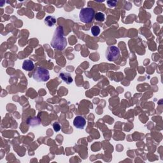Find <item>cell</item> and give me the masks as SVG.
<instances>
[{
	"label": "cell",
	"instance_id": "obj_13",
	"mask_svg": "<svg viewBox=\"0 0 163 163\" xmlns=\"http://www.w3.org/2000/svg\"><path fill=\"white\" fill-rule=\"evenodd\" d=\"M117 3V1H108L107 5L110 8H114L116 6V4Z\"/></svg>",
	"mask_w": 163,
	"mask_h": 163
},
{
	"label": "cell",
	"instance_id": "obj_12",
	"mask_svg": "<svg viewBox=\"0 0 163 163\" xmlns=\"http://www.w3.org/2000/svg\"><path fill=\"white\" fill-rule=\"evenodd\" d=\"M53 128L55 132H58L61 130V125L58 122H55L53 124Z\"/></svg>",
	"mask_w": 163,
	"mask_h": 163
},
{
	"label": "cell",
	"instance_id": "obj_9",
	"mask_svg": "<svg viewBox=\"0 0 163 163\" xmlns=\"http://www.w3.org/2000/svg\"><path fill=\"white\" fill-rule=\"evenodd\" d=\"M40 119L38 117H33V118H30V119H28L27 121V124L30 126H38L40 124Z\"/></svg>",
	"mask_w": 163,
	"mask_h": 163
},
{
	"label": "cell",
	"instance_id": "obj_6",
	"mask_svg": "<svg viewBox=\"0 0 163 163\" xmlns=\"http://www.w3.org/2000/svg\"><path fill=\"white\" fill-rule=\"evenodd\" d=\"M35 68V64L33 63V62L31 60H25L23 63H22V69L27 71H31Z\"/></svg>",
	"mask_w": 163,
	"mask_h": 163
},
{
	"label": "cell",
	"instance_id": "obj_10",
	"mask_svg": "<svg viewBox=\"0 0 163 163\" xmlns=\"http://www.w3.org/2000/svg\"><path fill=\"white\" fill-rule=\"evenodd\" d=\"M95 19L97 21H99V22H102V21H104L105 20V14L102 12H98L95 14Z\"/></svg>",
	"mask_w": 163,
	"mask_h": 163
},
{
	"label": "cell",
	"instance_id": "obj_7",
	"mask_svg": "<svg viewBox=\"0 0 163 163\" xmlns=\"http://www.w3.org/2000/svg\"><path fill=\"white\" fill-rule=\"evenodd\" d=\"M59 78H61L62 80H63L64 82H66L67 84H70L72 83L73 82V78L71 76V75L68 73L66 72H61L59 74Z\"/></svg>",
	"mask_w": 163,
	"mask_h": 163
},
{
	"label": "cell",
	"instance_id": "obj_3",
	"mask_svg": "<svg viewBox=\"0 0 163 163\" xmlns=\"http://www.w3.org/2000/svg\"><path fill=\"white\" fill-rule=\"evenodd\" d=\"M95 16L94 10L92 8L87 7L82 9L79 14V19L83 23H90L91 22Z\"/></svg>",
	"mask_w": 163,
	"mask_h": 163
},
{
	"label": "cell",
	"instance_id": "obj_8",
	"mask_svg": "<svg viewBox=\"0 0 163 163\" xmlns=\"http://www.w3.org/2000/svg\"><path fill=\"white\" fill-rule=\"evenodd\" d=\"M44 22L47 26L52 27L56 24V19L53 16H47V17L45 19Z\"/></svg>",
	"mask_w": 163,
	"mask_h": 163
},
{
	"label": "cell",
	"instance_id": "obj_1",
	"mask_svg": "<svg viewBox=\"0 0 163 163\" xmlns=\"http://www.w3.org/2000/svg\"><path fill=\"white\" fill-rule=\"evenodd\" d=\"M50 44L53 48L59 50H63L66 48L67 45V40L64 36L63 27L59 26L56 28Z\"/></svg>",
	"mask_w": 163,
	"mask_h": 163
},
{
	"label": "cell",
	"instance_id": "obj_5",
	"mask_svg": "<svg viewBox=\"0 0 163 163\" xmlns=\"http://www.w3.org/2000/svg\"><path fill=\"white\" fill-rule=\"evenodd\" d=\"M86 124V119L82 116H77L74 121V125L77 129H83Z\"/></svg>",
	"mask_w": 163,
	"mask_h": 163
},
{
	"label": "cell",
	"instance_id": "obj_2",
	"mask_svg": "<svg viewBox=\"0 0 163 163\" xmlns=\"http://www.w3.org/2000/svg\"><path fill=\"white\" fill-rule=\"evenodd\" d=\"M33 78L38 82H47L50 78L49 71L47 69L38 67L33 74Z\"/></svg>",
	"mask_w": 163,
	"mask_h": 163
},
{
	"label": "cell",
	"instance_id": "obj_4",
	"mask_svg": "<svg viewBox=\"0 0 163 163\" xmlns=\"http://www.w3.org/2000/svg\"><path fill=\"white\" fill-rule=\"evenodd\" d=\"M120 49L116 46H109L106 50L105 56L108 61H115L120 56Z\"/></svg>",
	"mask_w": 163,
	"mask_h": 163
},
{
	"label": "cell",
	"instance_id": "obj_11",
	"mask_svg": "<svg viewBox=\"0 0 163 163\" xmlns=\"http://www.w3.org/2000/svg\"><path fill=\"white\" fill-rule=\"evenodd\" d=\"M91 33H92V34L93 36H96L98 35H99V33H100V28L99 27L97 26H94L91 27Z\"/></svg>",
	"mask_w": 163,
	"mask_h": 163
}]
</instances>
